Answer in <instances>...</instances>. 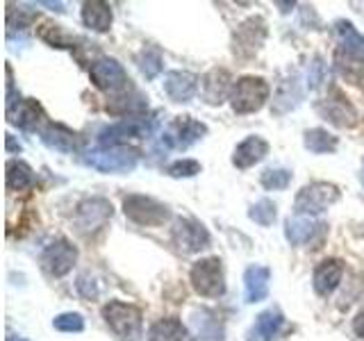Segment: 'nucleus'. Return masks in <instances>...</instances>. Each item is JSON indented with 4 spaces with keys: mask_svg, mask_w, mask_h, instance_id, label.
Here are the masks:
<instances>
[{
    "mask_svg": "<svg viewBox=\"0 0 364 341\" xmlns=\"http://www.w3.org/2000/svg\"><path fill=\"white\" fill-rule=\"evenodd\" d=\"M102 318L121 341H141L144 316L139 307L121 301H109L102 307Z\"/></svg>",
    "mask_w": 364,
    "mask_h": 341,
    "instance_id": "1",
    "label": "nucleus"
},
{
    "mask_svg": "<svg viewBox=\"0 0 364 341\" xmlns=\"http://www.w3.org/2000/svg\"><path fill=\"white\" fill-rule=\"evenodd\" d=\"M139 151L130 146H100L85 153L82 162L100 173H130L139 164Z\"/></svg>",
    "mask_w": 364,
    "mask_h": 341,
    "instance_id": "2",
    "label": "nucleus"
},
{
    "mask_svg": "<svg viewBox=\"0 0 364 341\" xmlns=\"http://www.w3.org/2000/svg\"><path fill=\"white\" fill-rule=\"evenodd\" d=\"M271 96V87L264 77L244 75L232 85L230 105L237 114H253L267 105Z\"/></svg>",
    "mask_w": 364,
    "mask_h": 341,
    "instance_id": "3",
    "label": "nucleus"
},
{
    "mask_svg": "<svg viewBox=\"0 0 364 341\" xmlns=\"http://www.w3.org/2000/svg\"><path fill=\"white\" fill-rule=\"evenodd\" d=\"M339 200V189L330 182H312L305 185L294 200V214L296 216H318L323 214L328 207Z\"/></svg>",
    "mask_w": 364,
    "mask_h": 341,
    "instance_id": "4",
    "label": "nucleus"
},
{
    "mask_svg": "<svg viewBox=\"0 0 364 341\" xmlns=\"http://www.w3.org/2000/svg\"><path fill=\"white\" fill-rule=\"evenodd\" d=\"M123 214L132 223L144 227L164 225L171 219V212L164 202H159L151 196H141V193H130V196L123 198Z\"/></svg>",
    "mask_w": 364,
    "mask_h": 341,
    "instance_id": "5",
    "label": "nucleus"
},
{
    "mask_svg": "<svg viewBox=\"0 0 364 341\" xmlns=\"http://www.w3.org/2000/svg\"><path fill=\"white\" fill-rule=\"evenodd\" d=\"M191 287L196 293L205 296V298H219L225 293V276H223V264L219 257H205L198 259L191 266Z\"/></svg>",
    "mask_w": 364,
    "mask_h": 341,
    "instance_id": "6",
    "label": "nucleus"
},
{
    "mask_svg": "<svg viewBox=\"0 0 364 341\" xmlns=\"http://www.w3.org/2000/svg\"><path fill=\"white\" fill-rule=\"evenodd\" d=\"M89 77H91V82H94L96 89L107 91V94L123 91L130 82L125 68L117 60H112V57H100V60H96L94 64H91Z\"/></svg>",
    "mask_w": 364,
    "mask_h": 341,
    "instance_id": "7",
    "label": "nucleus"
},
{
    "mask_svg": "<svg viewBox=\"0 0 364 341\" xmlns=\"http://www.w3.org/2000/svg\"><path fill=\"white\" fill-rule=\"evenodd\" d=\"M173 244L180 253L185 255H193V253H200L203 248L210 246V232L200 221L196 219H178L173 225Z\"/></svg>",
    "mask_w": 364,
    "mask_h": 341,
    "instance_id": "8",
    "label": "nucleus"
},
{
    "mask_svg": "<svg viewBox=\"0 0 364 341\" xmlns=\"http://www.w3.org/2000/svg\"><path fill=\"white\" fill-rule=\"evenodd\" d=\"M267 41V21L262 16H250L235 30L232 50L239 57H253Z\"/></svg>",
    "mask_w": 364,
    "mask_h": 341,
    "instance_id": "9",
    "label": "nucleus"
},
{
    "mask_svg": "<svg viewBox=\"0 0 364 341\" xmlns=\"http://www.w3.org/2000/svg\"><path fill=\"white\" fill-rule=\"evenodd\" d=\"M75 261H77V248L68 239H55L41 253L43 269L55 278H64L66 273H71Z\"/></svg>",
    "mask_w": 364,
    "mask_h": 341,
    "instance_id": "10",
    "label": "nucleus"
},
{
    "mask_svg": "<svg viewBox=\"0 0 364 341\" xmlns=\"http://www.w3.org/2000/svg\"><path fill=\"white\" fill-rule=\"evenodd\" d=\"M153 130V123L141 117L123 119L121 123H114L100 132V146H128L130 139H144Z\"/></svg>",
    "mask_w": 364,
    "mask_h": 341,
    "instance_id": "11",
    "label": "nucleus"
},
{
    "mask_svg": "<svg viewBox=\"0 0 364 341\" xmlns=\"http://www.w3.org/2000/svg\"><path fill=\"white\" fill-rule=\"evenodd\" d=\"M189 341H225L221 316L212 310H193L189 316Z\"/></svg>",
    "mask_w": 364,
    "mask_h": 341,
    "instance_id": "12",
    "label": "nucleus"
},
{
    "mask_svg": "<svg viewBox=\"0 0 364 341\" xmlns=\"http://www.w3.org/2000/svg\"><path fill=\"white\" fill-rule=\"evenodd\" d=\"M112 219V202L105 198H87L77 205L75 223L80 227V232H96L102 225Z\"/></svg>",
    "mask_w": 364,
    "mask_h": 341,
    "instance_id": "13",
    "label": "nucleus"
},
{
    "mask_svg": "<svg viewBox=\"0 0 364 341\" xmlns=\"http://www.w3.org/2000/svg\"><path fill=\"white\" fill-rule=\"evenodd\" d=\"M7 121L18 125L21 130H37L43 121V109L34 98L7 96Z\"/></svg>",
    "mask_w": 364,
    "mask_h": 341,
    "instance_id": "14",
    "label": "nucleus"
},
{
    "mask_svg": "<svg viewBox=\"0 0 364 341\" xmlns=\"http://www.w3.org/2000/svg\"><path fill=\"white\" fill-rule=\"evenodd\" d=\"M326 234V225L312 221L310 216H294V219H287L284 223V239L291 246H310V244H318Z\"/></svg>",
    "mask_w": 364,
    "mask_h": 341,
    "instance_id": "15",
    "label": "nucleus"
},
{
    "mask_svg": "<svg viewBox=\"0 0 364 341\" xmlns=\"http://www.w3.org/2000/svg\"><path fill=\"white\" fill-rule=\"evenodd\" d=\"M232 75L225 68H212L200 77V96L208 105H221L232 94Z\"/></svg>",
    "mask_w": 364,
    "mask_h": 341,
    "instance_id": "16",
    "label": "nucleus"
},
{
    "mask_svg": "<svg viewBox=\"0 0 364 341\" xmlns=\"http://www.w3.org/2000/svg\"><path fill=\"white\" fill-rule=\"evenodd\" d=\"M316 109L323 119H328L333 125H337V128H353V125L358 123L355 107H353L339 91H335L333 96H328L326 100L318 102Z\"/></svg>",
    "mask_w": 364,
    "mask_h": 341,
    "instance_id": "17",
    "label": "nucleus"
},
{
    "mask_svg": "<svg viewBox=\"0 0 364 341\" xmlns=\"http://www.w3.org/2000/svg\"><path fill=\"white\" fill-rule=\"evenodd\" d=\"M205 134H208V125L205 123L191 119V117H178L173 123H171L168 132L164 134V141L176 148H189L191 144L203 139Z\"/></svg>",
    "mask_w": 364,
    "mask_h": 341,
    "instance_id": "18",
    "label": "nucleus"
},
{
    "mask_svg": "<svg viewBox=\"0 0 364 341\" xmlns=\"http://www.w3.org/2000/svg\"><path fill=\"white\" fill-rule=\"evenodd\" d=\"M162 85L164 94L173 102H189L198 94V77L189 71H168Z\"/></svg>",
    "mask_w": 364,
    "mask_h": 341,
    "instance_id": "19",
    "label": "nucleus"
},
{
    "mask_svg": "<svg viewBox=\"0 0 364 341\" xmlns=\"http://www.w3.org/2000/svg\"><path fill=\"white\" fill-rule=\"evenodd\" d=\"M267 155H269L267 139H262V136H257V134H250L242 144H237L235 153H232V164L244 170V168L259 164Z\"/></svg>",
    "mask_w": 364,
    "mask_h": 341,
    "instance_id": "20",
    "label": "nucleus"
},
{
    "mask_svg": "<svg viewBox=\"0 0 364 341\" xmlns=\"http://www.w3.org/2000/svg\"><path fill=\"white\" fill-rule=\"evenodd\" d=\"M344 276V261L341 259H323L321 264L314 269L312 287L318 296H330L341 282Z\"/></svg>",
    "mask_w": 364,
    "mask_h": 341,
    "instance_id": "21",
    "label": "nucleus"
},
{
    "mask_svg": "<svg viewBox=\"0 0 364 341\" xmlns=\"http://www.w3.org/2000/svg\"><path fill=\"white\" fill-rule=\"evenodd\" d=\"M41 141L48 146L50 151L64 153V155H71V153L80 151V136L73 130H68L66 125H60V123L46 125V128L41 130Z\"/></svg>",
    "mask_w": 364,
    "mask_h": 341,
    "instance_id": "22",
    "label": "nucleus"
},
{
    "mask_svg": "<svg viewBox=\"0 0 364 341\" xmlns=\"http://www.w3.org/2000/svg\"><path fill=\"white\" fill-rule=\"evenodd\" d=\"M282 325H284L282 312L278 310V307H269V310L262 312L255 318V323L250 325L246 341H273L280 335Z\"/></svg>",
    "mask_w": 364,
    "mask_h": 341,
    "instance_id": "23",
    "label": "nucleus"
},
{
    "mask_svg": "<svg viewBox=\"0 0 364 341\" xmlns=\"http://www.w3.org/2000/svg\"><path fill=\"white\" fill-rule=\"evenodd\" d=\"M271 271L262 264H250L244 271V291L246 303H262L269 296Z\"/></svg>",
    "mask_w": 364,
    "mask_h": 341,
    "instance_id": "24",
    "label": "nucleus"
},
{
    "mask_svg": "<svg viewBox=\"0 0 364 341\" xmlns=\"http://www.w3.org/2000/svg\"><path fill=\"white\" fill-rule=\"evenodd\" d=\"M34 170L23 159H9L5 166V182L9 191H26L34 187Z\"/></svg>",
    "mask_w": 364,
    "mask_h": 341,
    "instance_id": "25",
    "label": "nucleus"
},
{
    "mask_svg": "<svg viewBox=\"0 0 364 341\" xmlns=\"http://www.w3.org/2000/svg\"><path fill=\"white\" fill-rule=\"evenodd\" d=\"M112 7L107 3H100V0H94V3H85L82 5V23L94 32H107L112 28Z\"/></svg>",
    "mask_w": 364,
    "mask_h": 341,
    "instance_id": "26",
    "label": "nucleus"
},
{
    "mask_svg": "<svg viewBox=\"0 0 364 341\" xmlns=\"http://www.w3.org/2000/svg\"><path fill=\"white\" fill-rule=\"evenodd\" d=\"M187 328L182 325V321L168 316V318H159L151 325L146 335V341H185L187 339Z\"/></svg>",
    "mask_w": 364,
    "mask_h": 341,
    "instance_id": "27",
    "label": "nucleus"
},
{
    "mask_svg": "<svg viewBox=\"0 0 364 341\" xmlns=\"http://www.w3.org/2000/svg\"><path fill=\"white\" fill-rule=\"evenodd\" d=\"M303 144L305 148L310 153L314 155H330V153H335L337 151V136L335 134H330L328 130L323 128H312V130H307L305 136H303Z\"/></svg>",
    "mask_w": 364,
    "mask_h": 341,
    "instance_id": "28",
    "label": "nucleus"
},
{
    "mask_svg": "<svg viewBox=\"0 0 364 341\" xmlns=\"http://www.w3.org/2000/svg\"><path fill=\"white\" fill-rule=\"evenodd\" d=\"M337 37H339V50L364 57V37L353 28V23L337 21Z\"/></svg>",
    "mask_w": 364,
    "mask_h": 341,
    "instance_id": "29",
    "label": "nucleus"
},
{
    "mask_svg": "<svg viewBox=\"0 0 364 341\" xmlns=\"http://www.w3.org/2000/svg\"><path fill=\"white\" fill-rule=\"evenodd\" d=\"M37 32H39V39H43L48 45H53V48H73V37H68V34L62 30V26L43 21Z\"/></svg>",
    "mask_w": 364,
    "mask_h": 341,
    "instance_id": "30",
    "label": "nucleus"
},
{
    "mask_svg": "<svg viewBox=\"0 0 364 341\" xmlns=\"http://www.w3.org/2000/svg\"><path fill=\"white\" fill-rule=\"evenodd\" d=\"M262 187L269 191H282L291 185V170L287 168H264L259 175Z\"/></svg>",
    "mask_w": 364,
    "mask_h": 341,
    "instance_id": "31",
    "label": "nucleus"
},
{
    "mask_svg": "<svg viewBox=\"0 0 364 341\" xmlns=\"http://www.w3.org/2000/svg\"><path fill=\"white\" fill-rule=\"evenodd\" d=\"M136 64H139V71L148 77L153 80L157 77L159 73H162V55H159L157 50L153 48H144L139 55H136Z\"/></svg>",
    "mask_w": 364,
    "mask_h": 341,
    "instance_id": "32",
    "label": "nucleus"
},
{
    "mask_svg": "<svg viewBox=\"0 0 364 341\" xmlns=\"http://www.w3.org/2000/svg\"><path fill=\"white\" fill-rule=\"evenodd\" d=\"M248 216H250V221H255L257 225L269 227V225H273V221H276L278 212H276V205H273L269 198H262L250 207Z\"/></svg>",
    "mask_w": 364,
    "mask_h": 341,
    "instance_id": "33",
    "label": "nucleus"
},
{
    "mask_svg": "<svg viewBox=\"0 0 364 341\" xmlns=\"http://www.w3.org/2000/svg\"><path fill=\"white\" fill-rule=\"evenodd\" d=\"M53 328L60 330V332H82L85 318L77 312H64V314H57L53 318Z\"/></svg>",
    "mask_w": 364,
    "mask_h": 341,
    "instance_id": "34",
    "label": "nucleus"
},
{
    "mask_svg": "<svg viewBox=\"0 0 364 341\" xmlns=\"http://www.w3.org/2000/svg\"><path fill=\"white\" fill-rule=\"evenodd\" d=\"M166 173L171 178H193L200 173V164L196 159H178L166 168Z\"/></svg>",
    "mask_w": 364,
    "mask_h": 341,
    "instance_id": "35",
    "label": "nucleus"
},
{
    "mask_svg": "<svg viewBox=\"0 0 364 341\" xmlns=\"http://www.w3.org/2000/svg\"><path fill=\"white\" fill-rule=\"evenodd\" d=\"M289 85H291V80H289V82H284V85H282V89H287ZM291 91H294V100L299 102V100H301V91H299V82H296V80H294V85H291ZM289 96H291V94H289ZM289 96H287V94H280V96L276 98V107H278V102H287V109L296 107L291 100H287Z\"/></svg>",
    "mask_w": 364,
    "mask_h": 341,
    "instance_id": "36",
    "label": "nucleus"
},
{
    "mask_svg": "<svg viewBox=\"0 0 364 341\" xmlns=\"http://www.w3.org/2000/svg\"><path fill=\"white\" fill-rule=\"evenodd\" d=\"M353 330H355V335L360 339H364V310L355 316V321H353Z\"/></svg>",
    "mask_w": 364,
    "mask_h": 341,
    "instance_id": "37",
    "label": "nucleus"
},
{
    "mask_svg": "<svg viewBox=\"0 0 364 341\" xmlns=\"http://www.w3.org/2000/svg\"><path fill=\"white\" fill-rule=\"evenodd\" d=\"M7 151H18L21 153V146H14V139H11V134H7Z\"/></svg>",
    "mask_w": 364,
    "mask_h": 341,
    "instance_id": "38",
    "label": "nucleus"
},
{
    "mask_svg": "<svg viewBox=\"0 0 364 341\" xmlns=\"http://www.w3.org/2000/svg\"><path fill=\"white\" fill-rule=\"evenodd\" d=\"M7 341H23V339H18V337H7Z\"/></svg>",
    "mask_w": 364,
    "mask_h": 341,
    "instance_id": "39",
    "label": "nucleus"
},
{
    "mask_svg": "<svg viewBox=\"0 0 364 341\" xmlns=\"http://www.w3.org/2000/svg\"><path fill=\"white\" fill-rule=\"evenodd\" d=\"M362 185H364V166H362Z\"/></svg>",
    "mask_w": 364,
    "mask_h": 341,
    "instance_id": "40",
    "label": "nucleus"
}]
</instances>
